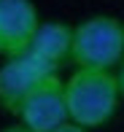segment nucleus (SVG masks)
I'll return each instance as SVG.
<instances>
[{
	"label": "nucleus",
	"mask_w": 124,
	"mask_h": 132,
	"mask_svg": "<svg viewBox=\"0 0 124 132\" xmlns=\"http://www.w3.org/2000/svg\"><path fill=\"white\" fill-rule=\"evenodd\" d=\"M121 103L119 84L113 70L76 68V73L65 81V105L68 119L86 129H97L116 116Z\"/></svg>",
	"instance_id": "1"
},
{
	"label": "nucleus",
	"mask_w": 124,
	"mask_h": 132,
	"mask_svg": "<svg viewBox=\"0 0 124 132\" xmlns=\"http://www.w3.org/2000/svg\"><path fill=\"white\" fill-rule=\"evenodd\" d=\"M124 59V22L108 14H94L73 27L70 62L76 68L113 70Z\"/></svg>",
	"instance_id": "2"
},
{
	"label": "nucleus",
	"mask_w": 124,
	"mask_h": 132,
	"mask_svg": "<svg viewBox=\"0 0 124 132\" xmlns=\"http://www.w3.org/2000/svg\"><path fill=\"white\" fill-rule=\"evenodd\" d=\"M19 121L32 132H49L68 121V105H65V81L57 73L40 78L27 92L19 105Z\"/></svg>",
	"instance_id": "3"
},
{
	"label": "nucleus",
	"mask_w": 124,
	"mask_h": 132,
	"mask_svg": "<svg viewBox=\"0 0 124 132\" xmlns=\"http://www.w3.org/2000/svg\"><path fill=\"white\" fill-rule=\"evenodd\" d=\"M51 73H57V70L30 51L16 54V57H5V62L0 65V108L5 113L16 116L27 92L40 78H46Z\"/></svg>",
	"instance_id": "4"
},
{
	"label": "nucleus",
	"mask_w": 124,
	"mask_h": 132,
	"mask_svg": "<svg viewBox=\"0 0 124 132\" xmlns=\"http://www.w3.org/2000/svg\"><path fill=\"white\" fill-rule=\"evenodd\" d=\"M38 24L40 16L32 0H0V54H24Z\"/></svg>",
	"instance_id": "5"
},
{
	"label": "nucleus",
	"mask_w": 124,
	"mask_h": 132,
	"mask_svg": "<svg viewBox=\"0 0 124 132\" xmlns=\"http://www.w3.org/2000/svg\"><path fill=\"white\" fill-rule=\"evenodd\" d=\"M70 46H73V27L65 22H40L30 40V54L43 59L54 70L70 62Z\"/></svg>",
	"instance_id": "6"
},
{
	"label": "nucleus",
	"mask_w": 124,
	"mask_h": 132,
	"mask_svg": "<svg viewBox=\"0 0 124 132\" xmlns=\"http://www.w3.org/2000/svg\"><path fill=\"white\" fill-rule=\"evenodd\" d=\"M49 132H89L86 127H81V124H76V121H62L60 127H54V129H49Z\"/></svg>",
	"instance_id": "7"
},
{
	"label": "nucleus",
	"mask_w": 124,
	"mask_h": 132,
	"mask_svg": "<svg viewBox=\"0 0 124 132\" xmlns=\"http://www.w3.org/2000/svg\"><path fill=\"white\" fill-rule=\"evenodd\" d=\"M116 84H119V94H121V100H124V59L116 65Z\"/></svg>",
	"instance_id": "8"
},
{
	"label": "nucleus",
	"mask_w": 124,
	"mask_h": 132,
	"mask_svg": "<svg viewBox=\"0 0 124 132\" xmlns=\"http://www.w3.org/2000/svg\"><path fill=\"white\" fill-rule=\"evenodd\" d=\"M0 132H32V129L24 127V124L19 121V124H11V127H5V129H0Z\"/></svg>",
	"instance_id": "9"
}]
</instances>
